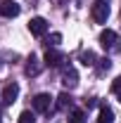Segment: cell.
<instances>
[{
  "instance_id": "15",
  "label": "cell",
  "mask_w": 121,
  "mask_h": 123,
  "mask_svg": "<svg viewBox=\"0 0 121 123\" xmlns=\"http://www.w3.org/2000/svg\"><path fill=\"white\" fill-rule=\"evenodd\" d=\"M112 90L116 92V95H119V92H121V76L116 78V80H114V85H112Z\"/></svg>"
},
{
  "instance_id": "16",
  "label": "cell",
  "mask_w": 121,
  "mask_h": 123,
  "mask_svg": "<svg viewBox=\"0 0 121 123\" xmlns=\"http://www.w3.org/2000/svg\"><path fill=\"white\" fill-rule=\"evenodd\" d=\"M60 40H62V36H60V33H52V36H50V45H57Z\"/></svg>"
},
{
  "instance_id": "5",
  "label": "cell",
  "mask_w": 121,
  "mask_h": 123,
  "mask_svg": "<svg viewBox=\"0 0 121 123\" xmlns=\"http://www.w3.org/2000/svg\"><path fill=\"white\" fill-rule=\"evenodd\" d=\"M0 14L12 19V17L19 14V5H17L14 0H2V2H0Z\"/></svg>"
},
{
  "instance_id": "17",
  "label": "cell",
  "mask_w": 121,
  "mask_h": 123,
  "mask_svg": "<svg viewBox=\"0 0 121 123\" xmlns=\"http://www.w3.org/2000/svg\"><path fill=\"white\" fill-rule=\"evenodd\" d=\"M102 62V64H100V69H102V71H105V69H109V66H112V64H109V59H100Z\"/></svg>"
},
{
  "instance_id": "4",
  "label": "cell",
  "mask_w": 121,
  "mask_h": 123,
  "mask_svg": "<svg viewBox=\"0 0 121 123\" xmlns=\"http://www.w3.org/2000/svg\"><path fill=\"white\" fill-rule=\"evenodd\" d=\"M50 104H52V97L45 95V92H40V95H36V97H33V109H36V111H40V114L47 111Z\"/></svg>"
},
{
  "instance_id": "1",
  "label": "cell",
  "mask_w": 121,
  "mask_h": 123,
  "mask_svg": "<svg viewBox=\"0 0 121 123\" xmlns=\"http://www.w3.org/2000/svg\"><path fill=\"white\" fill-rule=\"evenodd\" d=\"M100 45L105 47L107 52H121V38L116 36V31L105 29L100 33Z\"/></svg>"
},
{
  "instance_id": "14",
  "label": "cell",
  "mask_w": 121,
  "mask_h": 123,
  "mask_svg": "<svg viewBox=\"0 0 121 123\" xmlns=\"http://www.w3.org/2000/svg\"><path fill=\"white\" fill-rule=\"evenodd\" d=\"M81 59H83V64H86V66H93V64H95V55L88 50V52H83V55H81Z\"/></svg>"
},
{
  "instance_id": "11",
  "label": "cell",
  "mask_w": 121,
  "mask_h": 123,
  "mask_svg": "<svg viewBox=\"0 0 121 123\" xmlns=\"http://www.w3.org/2000/svg\"><path fill=\"white\" fill-rule=\"evenodd\" d=\"M67 107H71V95L69 92H62L57 97V109H67Z\"/></svg>"
},
{
  "instance_id": "8",
  "label": "cell",
  "mask_w": 121,
  "mask_h": 123,
  "mask_svg": "<svg viewBox=\"0 0 121 123\" xmlns=\"http://www.w3.org/2000/svg\"><path fill=\"white\" fill-rule=\"evenodd\" d=\"M64 80H62V83H64V85H67V88H76V83H78V76H76V71L74 69H71V66H69V69H64Z\"/></svg>"
},
{
  "instance_id": "2",
  "label": "cell",
  "mask_w": 121,
  "mask_h": 123,
  "mask_svg": "<svg viewBox=\"0 0 121 123\" xmlns=\"http://www.w3.org/2000/svg\"><path fill=\"white\" fill-rule=\"evenodd\" d=\"M90 14H93V19H95L97 24H105L107 17H109V2H107V0H97V2H93Z\"/></svg>"
},
{
  "instance_id": "13",
  "label": "cell",
  "mask_w": 121,
  "mask_h": 123,
  "mask_svg": "<svg viewBox=\"0 0 121 123\" xmlns=\"http://www.w3.org/2000/svg\"><path fill=\"white\" fill-rule=\"evenodd\" d=\"M19 123H36L33 111H21V114H19Z\"/></svg>"
},
{
  "instance_id": "10",
  "label": "cell",
  "mask_w": 121,
  "mask_h": 123,
  "mask_svg": "<svg viewBox=\"0 0 121 123\" xmlns=\"http://www.w3.org/2000/svg\"><path fill=\"white\" fill-rule=\"evenodd\" d=\"M26 74L29 76H38L40 74V64H38V57H29V64H26Z\"/></svg>"
},
{
  "instance_id": "3",
  "label": "cell",
  "mask_w": 121,
  "mask_h": 123,
  "mask_svg": "<svg viewBox=\"0 0 121 123\" xmlns=\"http://www.w3.org/2000/svg\"><path fill=\"white\" fill-rule=\"evenodd\" d=\"M29 31L33 33V36H45L47 33V21L43 19V17H33L29 21Z\"/></svg>"
},
{
  "instance_id": "12",
  "label": "cell",
  "mask_w": 121,
  "mask_h": 123,
  "mask_svg": "<svg viewBox=\"0 0 121 123\" xmlns=\"http://www.w3.org/2000/svg\"><path fill=\"white\" fill-rule=\"evenodd\" d=\"M69 123H86V114H83L81 109H74V111L69 114Z\"/></svg>"
},
{
  "instance_id": "7",
  "label": "cell",
  "mask_w": 121,
  "mask_h": 123,
  "mask_svg": "<svg viewBox=\"0 0 121 123\" xmlns=\"http://www.w3.org/2000/svg\"><path fill=\"white\" fill-rule=\"evenodd\" d=\"M62 62H64L62 52H57V50H47L45 52V64L47 66H62Z\"/></svg>"
},
{
  "instance_id": "18",
  "label": "cell",
  "mask_w": 121,
  "mask_h": 123,
  "mask_svg": "<svg viewBox=\"0 0 121 123\" xmlns=\"http://www.w3.org/2000/svg\"><path fill=\"white\" fill-rule=\"evenodd\" d=\"M119 102H121V92H119Z\"/></svg>"
},
{
  "instance_id": "9",
  "label": "cell",
  "mask_w": 121,
  "mask_h": 123,
  "mask_svg": "<svg viewBox=\"0 0 121 123\" xmlns=\"http://www.w3.org/2000/svg\"><path fill=\"white\" fill-rule=\"evenodd\" d=\"M97 123H114V114H112V109L109 107H100V116H97Z\"/></svg>"
},
{
  "instance_id": "6",
  "label": "cell",
  "mask_w": 121,
  "mask_h": 123,
  "mask_svg": "<svg viewBox=\"0 0 121 123\" xmlns=\"http://www.w3.org/2000/svg\"><path fill=\"white\" fill-rule=\"evenodd\" d=\"M17 97H19V85H17V83L5 85V90H2V102H5V104H12Z\"/></svg>"
}]
</instances>
